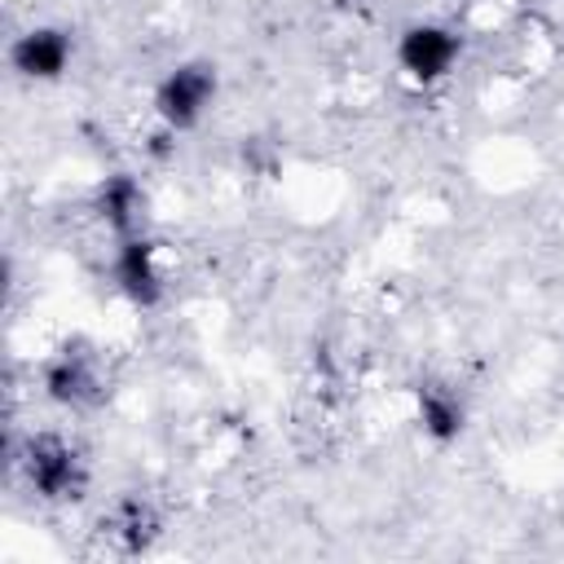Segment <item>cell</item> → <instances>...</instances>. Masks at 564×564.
I'll return each mask as SVG.
<instances>
[{
    "mask_svg": "<svg viewBox=\"0 0 564 564\" xmlns=\"http://www.w3.org/2000/svg\"><path fill=\"white\" fill-rule=\"evenodd\" d=\"M216 66L212 62H181V66H172L163 79H159V88H154V115L172 128V132H185V128H194L203 115H207V106L216 101Z\"/></svg>",
    "mask_w": 564,
    "mask_h": 564,
    "instance_id": "obj_1",
    "label": "cell"
},
{
    "mask_svg": "<svg viewBox=\"0 0 564 564\" xmlns=\"http://www.w3.org/2000/svg\"><path fill=\"white\" fill-rule=\"evenodd\" d=\"M397 62H401V70H405L410 79L436 84V79H445V75L454 70V62H458V35H454L449 26H441V22H414V26H405L401 40H397Z\"/></svg>",
    "mask_w": 564,
    "mask_h": 564,
    "instance_id": "obj_2",
    "label": "cell"
},
{
    "mask_svg": "<svg viewBox=\"0 0 564 564\" xmlns=\"http://www.w3.org/2000/svg\"><path fill=\"white\" fill-rule=\"evenodd\" d=\"M70 57H75V40L62 26H31V31H22L9 44V66L22 79H35V84L62 79L66 66H70Z\"/></svg>",
    "mask_w": 564,
    "mask_h": 564,
    "instance_id": "obj_3",
    "label": "cell"
},
{
    "mask_svg": "<svg viewBox=\"0 0 564 564\" xmlns=\"http://www.w3.org/2000/svg\"><path fill=\"white\" fill-rule=\"evenodd\" d=\"M26 476L44 498H75L84 485V467L75 458V449H66L62 441H35L26 454Z\"/></svg>",
    "mask_w": 564,
    "mask_h": 564,
    "instance_id": "obj_4",
    "label": "cell"
},
{
    "mask_svg": "<svg viewBox=\"0 0 564 564\" xmlns=\"http://www.w3.org/2000/svg\"><path fill=\"white\" fill-rule=\"evenodd\" d=\"M115 282H119V291H123L137 308L159 304L163 278H159V264H154V247H150L145 238L128 234V238L119 242V251H115Z\"/></svg>",
    "mask_w": 564,
    "mask_h": 564,
    "instance_id": "obj_5",
    "label": "cell"
},
{
    "mask_svg": "<svg viewBox=\"0 0 564 564\" xmlns=\"http://www.w3.org/2000/svg\"><path fill=\"white\" fill-rule=\"evenodd\" d=\"M419 427L436 445H449L467 427V405L458 401V392H449L441 383H427V388H419Z\"/></svg>",
    "mask_w": 564,
    "mask_h": 564,
    "instance_id": "obj_6",
    "label": "cell"
},
{
    "mask_svg": "<svg viewBox=\"0 0 564 564\" xmlns=\"http://www.w3.org/2000/svg\"><path fill=\"white\" fill-rule=\"evenodd\" d=\"M97 207H101L106 225H110V229H119V234L128 238V234H132V225H137V216H141V189H137V181H132V176H123V172H115V176L101 185Z\"/></svg>",
    "mask_w": 564,
    "mask_h": 564,
    "instance_id": "obj_7",
    "label": "cell"
},
{
    "mask_svg": "<svg viewBox=\"0 0 564 564\" xmlns=\"http://www.w3.org/2000/svg\"><path fill=\"white\" fill-rule=\"evenodd\" d=\"M88 388H93V375H88V366H84L79 357H57V361H48V370H44V392H48L53 401L70 405V401H79Z\"/></svg>",
    "mask_w": 564,
    "mask_h": 564,
    "instance_id": "obj_8",
    "label": "cell"
}]
</instances>
